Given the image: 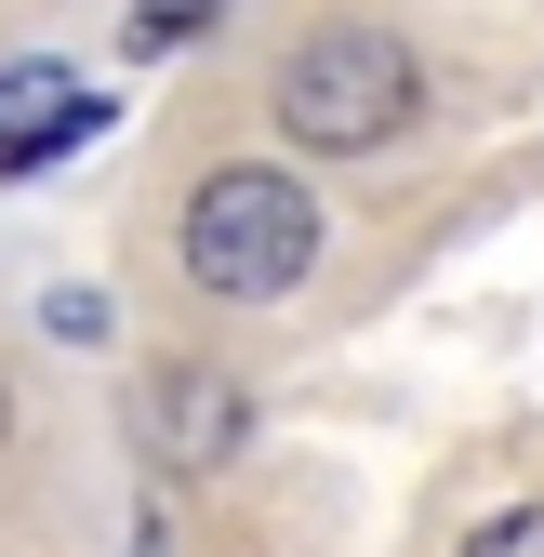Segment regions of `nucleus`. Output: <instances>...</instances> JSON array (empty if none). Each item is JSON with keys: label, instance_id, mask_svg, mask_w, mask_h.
<instances>
[{"label": "nucleus", "instance_id": "0eeeda50", "mask_svg": "<svg viewBox=\"0 0 544 557\" xmlns=\"http://www.w3.org/2000/svg\"><path fill=\"white\" fill-rule=\"evenodd\" d=\"M199 14H213V0H199Z\"/></svg>", "mask_w": 544, "mask_h": 557}, {"label": "nucleus", "instance_id": "f257e3e1", "mask_svg": "<svg viewBox=\"0 0 544 557\" xmlns=\"http://www.w3.org/2000/svg\"><path fill=\"white\" fill-rule=\"evenodd\" d=\"M306 265H319V199H306V173H280V160L199 173V199H186V278L213 306H280Z\"/></svg>", "mask_w": 544, "mask_h": 557}, {"label": "nucleus", "instance_id": "423d86ee", "mask_svg": "<svg viewBox=\"0 0 544 557\" xmlns=\"http://www.w3.org/2000/svg\"><path fill=\"white\" fill-rule=\"evenodd\" d=\"M0 425H14V385H0Z\"/></svg>", "mask_w": 544, "mask_h": 557}, {"label": "nucleus", "instance_id": "7ed1b4c3", "mask_svg": "<svg viewBox=\"0 0 544 557\" xmlns=\"http://www.w3.org/2000/svg\"><path fill=\"white\" fill-rule=\"evenodd\" d=\"M252 438V385L213 372V359H160L147 385H133V451H147L160 478H226Z\"/></svg>", "mask_w": 544, "mask_h": 557}, {"label": "nucleus", "instance_id": "39448f33", "mask_svg": "<svg viewBox=\"0 0 544 557\" xmlns=\"http://www.w3.org/2000/svg\"><path fill=\"white\" fill-rule=\"evenodd\" d=\"M465 557H544V505H505V518H479V531H465Z\"/></svg>", "mask_w": 544, "mask_h": 557}, {"label": "nucleus", "instance_id": "f03ea898", "mask_svg": "<svg viewBox=\"0 0 544 557\" xmlns=\"http://www.w3.org/2000/svg\"><path fill=\"white\" fill-rule=\"evenodd\" d=\"M412 107H425V66H412V40H385V27H306L280 53V133L319 147V160L385 147Z\"/></svg>", "mask_w": 544, "mask_h": 557}, {"label": "nucleus", "instance_id": "20e7f679", "mask_svg": "<svg viewBox=\"0 0 544 557\" xmlns=\"http://www.w3.org/2000/svg\"><path fill=\"white\" fill-rule=\"evenodd\" d=\"M107 107L81 94V81H53V66H0V186H27V173H53L66 147H81Z\"/></svg>", "mask_w": 544, "mask_h": 557}]
</instances>
